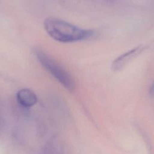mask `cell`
Here are the masks:
<instances>
[{
    "mask_svg": "<svg viewBox=\"0 0 154 154\" xmlns=\"http://www.w3.org/2000/svg\"><path fill=\"white\" fill-rule=\"evenodd\" d=\"M44 28L54 40L62 43H70L86 40L91 37L93 30L84 29L64 20L48 17L44 21Z\"/></svg>",
    "mask_w": 154,
    "mask_h": 154,
    "instance_id": "6da1fadb",
    "label": "cell"
},
{
    "mask_svg": "<svg viewBox=\"0 0 154 154\" xmlns=\"http://www.w3.org/2000/svg\"><path fill=\"white\" fill-rule=\"evenodd\" d=\"M146 48L147 46L144 45H138L119 55L113 61L111 66L112 69L114 71H119L122 69L132 60L140 55L145 51Z\"/></svg>",
    "mask_w": 154,
    "mask_h": 154,
    "instance_id": "3957f363",
    "label": "cell"
},
{
    "mask_svg": "<svg viewBox=\"0 0 154 154\" xmlns=\"http://www.w3.org/2000/svg\"><path fill=\"white\" fill-rule=\"evenodd\" d=\"M34 53L42 66L64 88L70 91L75 90V82L74 79L65 69L59 65L42 49L35 48L34 49Z\"/></svg>",
    "mask_w": 154,
    "mask_h": 154,
    "instance_id": "7a4b0ae2",
    "label": "cell"
},
{
    "mask_svg": "<svg viewBox=\"0 0 154 154\" xmlns=\"http://www.w3.org/2000/svg\"><path fill=\"white\" fill-rule=\"evenodd\" d=\"M16 98L19 103L24 107L32 106L37 102V97L35 93L28 88L19 90L16 94Z\"/></svg>",
    "mask_w": 154,
    "mask_h": 154,
    "instance_id": "277c9868",
    "label": "cell"
}]
</instances>
